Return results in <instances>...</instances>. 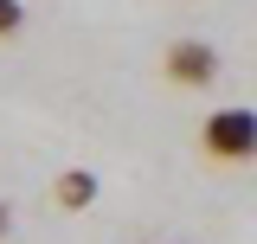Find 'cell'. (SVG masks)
I'll return each mask as SVG.
<instances>
[{"instance_id":"cell-1","label":"cell","mask_w":257,"mask_h":244,"mask_svg":"<svg viewBox=\"0 0 257 244\" xmlns=\"http://www.w3.org/2000/svg\"><path fill=\"white\" fill-rule=\"evenodd\" d=\"M199 148L212 154V161H231V167L257 161V116H251V109H238V103L212 109L206 129H199Z\"/></svg>"},{"instance_id":"cell-2","label":"cell","mask_w":257,"mask_h":244,"mask_svg":"<svg viewBox=\"0 0 257 244\" xmlns=\"http://www.w3.org/2000/svg\"><path fill=\"white\" fill-rule=\"evenodd\" d=\"M167 77H174V84H187V90H199V84H212V77H219V52H212V45H199V39H180V45L167 52Z\"/></svg>"},{"instance_id":"cell-3","label":"cell","mask_w":257,"mask_h":244,"mask_svg":"<svg viewBox=\"0 0 257 244\" xmlns=\"http://www.w3.org/2000/svg\"><path fill=\"white\" fill-rule=\"evenodd\" d=\"M90 199H96V180H90V174H58V206H64V212H84Z\"/></svg>"},{"instance_id":"cell-4","label":"cell","mask_w":257,"mask_h":244,"mask_svg":"<svg viewBox=\"0 0 257 244\" xmlns=\"http://www.w3.org/2000/svg\"><path fill=\"white\" fill-rule=\"evenodd\" d=\"M20 20H26V7H20V0H0V39H13Z\"/></svg>"},{"instance_id":"cell-5","label":"cell","mask_w":257,"mask_h":244,"mask_svg":"<svg viewBox=\"0 0 257 244\" xmlns=\"http://www.w3.org/2000/svg\"><path fill=\"white\" fill-rule=\"evenodd\" d=\"M0 238H7V206H0Z\"/></svg>"}]
</instances>
